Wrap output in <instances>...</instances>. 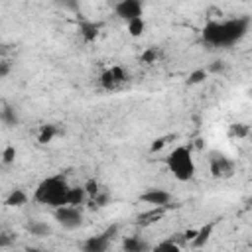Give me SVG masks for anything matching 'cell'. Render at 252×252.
I'll list each match as a JSON object with an SVG mask.
<instances>
[{
  "mask_svg": "<svg viewBox=\"0 0 252 252\" xmlns=\"http://www.w3.org/2000/svg\"><path fill=\"white\" fill-rule=\"evenodd\" d=\"M248 28H250V20L244 16L213 20L203 28L201 37L211 47H232L234 43L244 39V35L248 33Z\"/></svg>",
  "mask_w": 252,
  "mask_h": 252,
  "instance_id": "1",
  "label": "cell"
},
{
  "mask_svg": "<svg viewBox=\"0 0 252 252\" xmlns=\"http://www.w3.org/2000/svg\"><path fill=\"white\" fill-rule=\"evenodd\" d=\"M0 118H2V122H4L6 126H16V122H18V116H16V110H12L10 106H4V110H2V114H0Z\"/></svg>",
  "mask_w": 252,
  "mask_h": 252,
  "instance_id": "19",
  "label": "cell"
},
{
  "mask_svg": "<svg viewBox=\"0 0 252 252\" xmlns=\"http://www.w3.org/2000/svg\"><path fill=\"white\" fill-rule=\"evenodd\" d=\"M122 248H124L126 252H142V250H148L150 244L144 242V240L138 238V236H126V238L122 240Z\"/></svg>",
  "mask_w": 252,
  "mask_h": 252,
  "instance_id": "12",
  "label": "cell"
},
{
  "mask_svg": "<svg viewBox=\"0 0 252 252\" xmlns=\"http://www.w3.org/2000/svg\"><path fill=\"white\" fill-rule=\"evenodd\" d=\"M165 144H167V138H158V140L152 142V148H150V150H152V152H158V150H161Z\"/></svg>",
  "mask_w": 252,
  "mask_h": 252,
  "instance_id": "28",
  "label": "cell"
},
{
  "mask_svg": "<svg viewBox=\"0 0 252 252\" xmlns=\"http://www.w3.org/2000/svg\"><path fill=\"white\" fill-rule=\"evenodd\" d=\"M228 134L234 138H244V136H248V126L246 124H232L228 128Z\"/></svg>",
  "mask_w": 252,
  "mask_h": 252,
  "instance_id": "21",
  "label": "cell"
},
{
  "mask_svg": "<svg viewBox=\"0 0 252 252\" xmlns=\"http://www.w3.org/2000/svg\"><path fill=\"white\" fill-rule=\"evenodd\" d=\"M108 199H110V197H108L106 193L100 191L98 195H94L93 199H89V203H91V207H104V205L108 203Z\"/></svg>",
  "mask_w": 252,
  "mask_h": 252,
  "instance_id": "24",
  "label": "cell"
},
{
  "mask_svg": "<svg viewBox=\"0 0 252 252\" xmlns=\"http://www.w3.org/2000/svg\"><path fill=\"white\" fill-rule=\"evenodd\" d=\"M53 217L67 230H75L83 224V211L77 205H61L53 209Z\"/></svg>",
  "mask_w": 252,
  "mask_h": 252,
  "instance_id": "4",
  "label": "cell"
},
{
  "mask_svg": "<svg viewBox=\"0 0 252 252\" xmlns=\"http://www.w3.org/2000/svg\"><path fill=\"white\" fill-rule=\"evenodd\" d=\"M213 228H215V222H207L205 226H201L199 230H197V234H195V238L191 240V244L195 246V248H201V246H205V242L211 238V234H213Z\"/></svg>",
  "mask_w": 252,
  "mask_h": 252,
  "instance_id": "11",
  "label": "cell"
},
{
  "mask_svg": "<svg viewBox=\"0 0 252 252\" xmlns=\"http://www.w3.org/2000/svg\"><path fill=\"white\" fill-rule=\"evenodd\" d=\"M144 12V4L142 0H118L114 4V14L124 20V22H130L134 18H140Z\"/></svg>",
  "mask_w": 252,
  "mask_h": 252,
  "instance_id": "7",
  "label": "cell"
},
{
  "mask_svg": "<svg viewBox=\"0 0 252 252\" xmlns=\"http://www.w3.org/2000/svg\"><path fill=\"white\" fill-rule=\"evenodd\" d=\"M55 2H57L61 8L75 12V10H79V2H81V0H55Z\"/></svg>",
  "mask_w": 252,
  "mask_h": 252,
  "instance_id": "26",
  "label": "cell"
},
{
  "mask_svg": "<svg viewBox=\"0 0 252 252\" xmlns=\"http://www.w3.org/2000/svg\"><path fill=\"white\" fill-rule=\"evenodd\" d=\"M140 201L148 203L152 207H167L171 203V193L165 189H159V187H150L140 195Z\"/></svg>",
  "mask_w": 252,
  "mask_h": 252,
  "instance_id": "8",
  "label": "cell"
},
{
  "mask_svg": "<svg viewBox=\"0 0 252 252\" xmlns=\"http://www.w3.org/2000/svg\"><path fill=\"white\" fill-rule=\"evenodd\" d=\"M16 161V148L14 146H6L4 150H2V163L4 165H10V163H14Z\"/></svg>",
  "mask_w": 252,
  "mask_h": 252,
  "instance_id": "20",
  "label": "cell"
},
{
  "mask_svg": "<svg viewBox=\"0 0 252 252\" xmlns=\"http://www.w3.org/2000/svg\"><path fill=\"white\" fill-rule=\"evenodd\" d=\"M28 203V195L24 189H12L10 195L6 197V205L8 207H22Z\"/></svg>",
  "mask_w": 252,
  "mask_h": 252,
  "instance_id": "14",
  "label": "cell"
},
{
  "mask_svg": "<svg viewBox=\"0 0 252 252\" xmlns=\"http://www.w3.org/2000/svg\"><path fill=\"white\" fill-rule=\"evenodd\" d=\"M116 232H118V226L112 224V226H108L104 232H100V234H96V236H89V238L85 240L83 248H85L87 252H104V250H108L110 240L116 236Z\"/></svg>",
  "mask_w": 252,
  "mask_h": 252,
  "instance_id": "6",
  "label": "cell"
},
{
  "mask_svg": "<svg viewBox=\"0 0 252 252\" xmlns=\"http://www.w3.org/2000/svg\"><path fill=\"white\" fill-rule=\"evenodd\" d=\"M126 28H128V33H130L132 37H140V35L146 32V22H144V18L140 16V18H134V20L126 22Z\"/></svg>",
  "mask_w": 252,
  "mask_h": 252,
  "instance_id": "15",
  "label": "cell"
},
{
  "mask_svg": "<svg viewBox=\"0 0 252 252\" xmlns=\"http://www.w3.org/2000/svg\"><path fill=\"white\" fill-rule=\"evenodd\" d=\"M55 136H57V126H53V124H45V126L39 128L37 142H39V144H47V142H51Z\"/></svg>",
  "mask_w": 252,
  "mask_h": 252,
  "instance_id": "18",
  "label": "cell"
},
{
  "mask_svg": "<svg viewBox=\"0 0 252 252\" xmlns=\"http://www.w3.org/2000/svg\"><path fill=\"white\" fill-rule=\"evenodd\" d=\"M98 24H93V22H83L81 24V35L85 41H93L96 35H98Z\"/></svg>",
  "mask_w": 252,
  "mask_h": 252,
  "instance_id": "17",
  "label": "cell"
},
{
  "mask_svg": "<svg viewBox=\"0 0 252 252\" xmlns=\"http://www.w3.org/2000/svg\"><path fill=\"white\" fill-rule=\"evenodd\" d=\"M156 248H158V250H173V252H175V250L179 248V244H175V242H173V238H169V240L159 242Z\"/></svg>",
  "mask_w": 252,
  "mask_h": 252,
  "instance_id": "27",
  "label": "cell"
},
{
  "mask_svg": "<svg viewBox=\"0 0 252 252\" xmlns=\"http://www.w3.org/2000/svg\"><path fill=\"white\" fill-rule=\"evenodd\" d=\"M69 183L63 175H49L41 179L33 191V201L51 209H57L61 205H67V193H69Z\"/></svg>",
  "mask_w": 252,
  "mask_h": 252,
  "instance_id": "2",
  "label": "cell"
},
{
  "mask_svg": "<svg viewBox=\"0 0 252 252\" xmlns=\"http://www.w3.org/2000/svg\"><path fill=\"white\" fill-rule=\"evenodd\" d=\"M205 79H207V71H205V69H197V71H193V73L189 75L187 83H189V85H199V83H203Z\"/></svg>",
  "mask_w": 252,
  "mask_h": 252,
  "instance_id": "22",
  "label": "cell"
},
{
  "mask_svg": "<svg viewBox=\"0 0 252 252\" xmlns=\"http://www.w3.org/2000/svg\"><path fill=\"white\" fill-rule=\"evenodd\" d=\"M156 59H158V49L156 47H148L142 53V63H154Z\"/></svg>",
  "mask_w": 252,
  "mask_h": 252,
  "instance_id": "25",
  "label": "cell"
},
{
  "mask_svg": "<svg viewBox=\"0 0 252 252\" xmlns=\"http://www.w3.org/2000/svg\"><path fill=\"white\" fill-rule=\"evenodd\" d=\"M89 201V195H87V189L85 185H77V187H69V193H67V205H77L81 207L83 203Z\"/></svg>",
  "mask_w": 252,
  "mask_h": 252,
  "instance_id": "10",
  "label": "cell"
},
{
  "mask_svg": "<svg viewBox=\"0 0 252 252\" xmlns=\"http://www.w3.org/2000/svg\"><path fill=\"white\" fill-rule=\"evenodd\" d=\"M161 215H163V207H152V211H148V213L138 217V222L140 224H152L158 219H161Z\"/></svg>",
  "mask_w": 252,
  "mask_h": 252,
  "instance_id": "16",
  "label": "cell"
},
{
  "mask_svg": "<svg viewBox=\"0 0 252 252\" xmlns=\"http://www.w3.org/2000/svg\"><path fill=\"white\" fill-rule=\"evenodd\" d=\"M209 171L217 179H228L234 173V161L220 152H211L209 154Z\"/></svg>",
  "mask_w": 252,
  "mask_h": 252,
  "instance_id": "5",
  "label": "cell"
},
{
  "mask_svg": "<svg viewBox=\"0 0 252 252\" xmlns=\"http://www.w3.org/2000/svg\"><path fill=\"white\" fill-rule=\"evenodd\" d=\"M26 228H28V232L32 236H47V234H51V226L47 222H43V220H32V222H28Z\"/></svg>",
  "mask_w": 252,
  "mask_h": 252,
  "instance_id": "13",
  "label": "cell"
},
{
  "mask_svg": "<svg viewBox=\"0 0 252 252\" xmlns=\"http://www.w3.org/2000/svg\"><path fill=\"white\" fill-rule=\"evenodd\" d=\"M85 189H87L89 199H93L94 195H98V193H100V185H98V181H96V179H89V181L85 183Z\"/></svg>",
  "mask_w": 252,
  "mask_h": 252,
  "instance_id": "23",
  "label": "cell"
},
{
  "mask_svg": "<svg viewBox=\"0 0 252 252\" xmlns=\"http://www.w3.org/2000/svg\"><path fill=\"white\" fill-rule=\"evenodd\" d=\"M126 81V73L122 71V67H110V69H106L102 75H100V85H102V89H106V91H112V89H116L118 85H122Z\"/></svg>",
  "mask_w": 252,
  "mask_h": 252,
  "instance_id": "9",
  "label": "cell"
},
{
  "mask_svg": "<svg viewBox=\"0 0 252 252\" xmlns=\"http://www.w3.org/2000/svg\"><path fill=\"white\" fill-rule=\"evenodd\" d=\"M165 165H167L169 173H171L177 181H189V179H193V175H195V171H197L193 152H191V148H187V146H175V148L167 154Z\"/></svg>",
  "mask_w": 252,
  "mask_h": 252,
  "instance_id": "3",
  "label": "cell"
}]
</instances>
